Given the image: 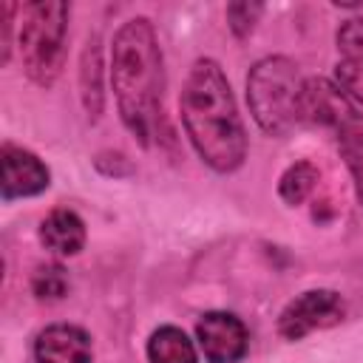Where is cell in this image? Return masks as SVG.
<instances>
[{
    "label": "cell",
    "mask_w": 363,
    "mask_h": 363,
    "mask_svg": "<svg viewBox=\"0 0 363 363\" xmlns=\"http://www.w3.org/2000/svg\"><path fill=\"white\" fill-rule=\"evenodd\" d=\"M108 79L125 130L139 147H153L167 139L164 119V51L150 17L125 20L111 40Z\"/></svg>",
    "instance_id": "cell-1"
},
{
    "label": "cell",
    "mask_w": 363,
    "mask_h": 363,
    "mask_svg": "<svg viewBox=\"0 0 363 363\" xmlns=\"http://www.w3.org/2000/svg\"><path fill=\"white\" fill-rule=\"evenodd\" d=\"M179 119L190 147L213 173L230 176L244 167L250 136L218 60L199 57L190 65L179 94Z\"/></svg>",
    "instance_id": "cell-2"
},
{
    "label": "cell",
    "mask_w": 363,
    "mask_h": 363,
    "mask_svg": "<svg viewBox=\"0 0 363 363\" xmlns=\"http://www.w3.org/2000/svg\"><path fill=\"white\" fill-rule=\"evenodd\" d=\"M301 65L286 54H267L247 71L244 91L252 122L261 133L281 139L301 125Z\"/></svg>",
    "instance_id": "cell-3"
},
{
    "label": "cell",
    "mask_w": 363,
    "mask_h": 363,
    "mask_svg": "<svg viewBox=\"0 0 363 363\" xmlns=\"http://www.w3.org/2000/svg\"><path fill=\"white\" fill-rule=\"evenodd\" d=\"M68 20L71 3L34 0L20 6L17 51L26 77L37 88H54L68 60Z\"/></svg>",
    "instance_id": "cell-4"
},
{
    "label": "cell",
    "mask_w": 363,
    "mask_h": 363,
    "mask_svg": "<svg viewBox=\"0 0 363 363\" xmlns=\"http://www.w3.org/2000/svg\"><path fill=\"white\" fill-rule=\"evenodd\" d=\"M343 318H346V298L337 289L315 286V289L298 292L295 298H289L284 303V309L278 312V320H275V332H278V337L298 343V340L309 337L312 332L337 326Z\"/></svg>",
    "instance_id": "cell-5"
},
{
    "label": "cell",
    "mask_w": 363,
    "mask_h": 363,
    "mask_svg": "<svg viewBox=\"0 0 363 363\" xmlns=\"http://www.w3.org/2000/svg\"><path fill=\"white\" fill-rule=\"evenodd\" d=\"M196 346L207 363H241L250 354V329L235 312L210 309L196 320Z\"/></svg>",
    "instance_id": "cell-6"
},
{
    "label": "cell",
    "mask_w": 363,
    "mask_h": 363,
    "mask_svg": "<svg viewBox=\"0 0 363 363\" xmlns=\"http://www.w3.org/2000/svg\"><path fill=\"white\" fill-rule=\"evenodd\" d=\"M51 187V170L48 164L28 147L3 139L0 145V199L6 204L17 199H34L43 196Z\"/></svg>",
    "instance_id": "cell-7"
},
{
    "label": "cell",
    "mask_w": 363,
    "mask_h": 363,
    "mask_svg": "<svg viewBox=\"0 0 363 363\" xmlns=\"http://www.w3.org/2000/svg\"><path fill=\"white\" fill-rule=\"evenodd\" d=\"M360 116V108L337 88L335 79L326 77H306L301 91V122L337 130L349 119Z\"/></svg>",
    "instance_id": "cell-8"
},
{
    "label": "cell",
    "mask_w": 363,
    "mask_h": 363,
    "mask_svg": "<svg viewBox=\"0 0 363 363\" xmlns=\"http://www.w3.org/2000/svg\"><path fill=\"white\" fill-rule=\"evenodd\" d=\"M34 363H94V340L77 323H45L31 340Z\"/></svg>",
    "instance_id": "cell-9"
},
{
    "label": "cell",
    "mask_w": 363,
    "mask_h": 363,
    "mask_svg": "<svg viewBox=\"0 0 363 363\" xmlns=\"http://www.w3.org/2000/svg\"><path fill=\"white\" fill-rule=\"evenodd\" d=\"M77 88H79V105L91 125H96L105 113V57H102V37L88 34L79 51V68H77Z\"/></svg>",
    "instance_id": "cell-10"
},
{
    "label": "cell",
    "mask_w": 363,
    "mask_h": 363,
    "mask_svg": "<svg viewBox=\"0 0 363 363\" xmlns=\"http://www.w3.org/2000/svg\"><path fill=\"white\" fill-rule=\"evenodd\" d=\"M37 238L40 244L57 255V258H74L85 250L88 241V227L82 221V216L71 207H54L45 213V218L37 227Z\"/></svg>",
    "instance_id": "cell-11"
},
{
    "label": "cell",
    "mask_w": 363,
    "mask_h": 363,
    "mask_svg": "<svg viewBox=\"0 0 363 363\" xmlns=\"http://www.w3.org/2000/svg\"><path fill=\"white\" fill-rule=\"evenodd\" d=\"M145 357L147 363H201L196 340L176 323H162L147 335Z\"/></svg>",
    "instance_id": "cell-12"
},
{
    "label": "cell",
    "mask_w": 363,
    "mask_h": 363,
    "mask_svg": "<svg viewBox=\"0 0 363 363\" xmlns=\"http://www.w3.org/2000/svg\"><path fill=\"white\" fill-rule=\"evenodd\" d=\"M335 139H337L340 159H343V164L352 176L354 199L363 207V116H354L346 125H340L335 130Z\"/></svg>",
    "instance_id": "cell-13"
},
{
    "label": "cell",
    "mask_w": 363,
    "mask_h": 363,
    "mask_svg": "<svg viewBox=\"0 0 363 363\" xmlns=\"http://www.w3.org/2000/svg\"><path fill=\"white\" fill-rule=\"evenodd\" d=\"M320 182V170L309 162V159H298L289 167H284V173L278 176V199L286 207H301L318 187Z\"/></svg>",
    "instance_id": "cell-14"
},
{
    "label": "cell",
    "mask_w": 363,
    "mask_h": 363,
    "mask_svg": "<svg viewBox=\"0 0 363 363\" xmlns=\"http://www.w3.org/2000/svg\"><path fill=\"white\" fill-rule=\"evenodd\" d=\"M28 289L40 303H57L71 292V275L60 261L37 264L28 278Z\"/></svg>",
    "instance_id": "cell-15"
},
{
    "label": "cell",
    "mask_w": 363,
    "mask_h": 363,
    "mask_svg": "<svg viewBox=\"0 0 363 363\" xmlns=\"http://www.w3.org/2000/svg\"><path fill=\"white\" fill-rule=\"evenodd\" d=\"M267 6L264 3H250V0H235V3H227L224 9V17H227V28L235 40H250L255 26L261 23Z\"/></svg>",
    "instance_id": "cell-16"
},
{
    "label": "cell",
    "mask_w": 363,
    "mask_h": 363,
    "mask_svg": "<svg viewBox=\"0 0 363 363\" xmlns=\"http://www.w3.org/2000/svg\"><path fill=\"white\" fill-rule=\"evenodd\" d=\"M332 79L337 82V88H340L357 108H363V60L340 57L337 65H335Z\"/></svg>",
    "instance_id": "cell-17"
},
{
    "label": "cell",
    "mask_w": 363,
    "mask_h": 363,
    "mask_svg": "<svg viewBox=\"0 0 363 363\" xmlns=\"http://www.w3.org/2000/svg\"><path fill=\"white\" fill-rule=\"evenodd\" d=\"M94 170L105 179H130L136 173V164L122 150H99L94 156Z\"/></svg>",
    "instance_id": "cell-18"
},
{
    "label": "cell",
    "mask_w": 363,
    "mask_h": 363,
    "mask_svg": "<svg viewBox=\"0 0 363 363\" xmlns=\"http://www.w3.org/2000/svg\"><path fill=\"white\" fill-rule=\"evenodd\" d=\"M335 43H337V51L343 57L363 60V17L343 20L335 31Z\"/></svg>",
    "instance_id": "cell-19"
},
{
    "label": "cell",
    "mask_w": 363,
    "mask_h": 363,
    "mask_svg": "<svg viewBox=\"0 0 363 363\" xmlns=\"http://www.w3.org/2000/svg\"><path fill=\"white\" fill-rule=\"evenodd\" d=\"M17 17H20V6L6 0L0 14V65L11 62V54L17 45Z\"/></svg>",
    "instance_id": "cell-20"
}]
</instances>
